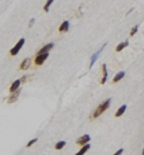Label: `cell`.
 Here are the masks:
<instances>
[{"mask_svg":"<svg viewBox=\"0 0 144 155\" xmlns=\"http://www.w3.org/2000/svg\"><path fill=\"white\" fill-rule=\"evenodd\" d=\"M53 46H54V44H53V43H48V44H46L44 47H42V49H41L37 53V55L39 54H43V53H48L49 50H51L53 48Z\"/></svg>","mask_w":144,"mask_h":155,"instance_id":"obj_8","label":"cell"},{"mask_svg":"<svg viewBox=\"0 0 144 155\" xmlns=\"http://www.w3.org/2000/svg\"><path fill=\"white\" fill-rule=\"evenodd\" d=\"M21 93V89H18V90H16L15 91H14V93L11 95V96L9 97L8 99V103L10 104V103H13L14 101H16L18 100V98H19V96L20 94Z\"/></svg>","mask_w":144,"mask_h":155,"instance_id":"obj_4","label":"cell"},{"mask_svg":"<svg viewBox=\"0 0 144 155\" xmlns=\"http://www.w3.org/2000/svg\"><path fill=\"white\" fill-rule=\"evenodd\" d=\"M37 138H35V139H33V140H31V141H30L27 143V147H31V146L33 145V144L35 143V142H37Z\"/></svg>","mask_w":144,"mask_h":155,"instance_id":"obj_19","label":"cell"},{"mask_svg":"<svg viewBox=\"0 0 144 155\" xmlns=\"http://www.w3.org/2000/svg\"><path fill=\"white\" fill-rule=\"evenodd\" d=\"M34 22H35V19H34V18H32V19L30 21V23H29V27H31L32 25L34 24Z\"/></svg>","mask_w":144,"mask_h":155,"instance_id":"obj_20","label":"cell"},{"mask_svg":"<svg viewBox=\"0 0 144 155\" xmlns=\"http://www.w3.org/2000/svg\"><path fill=\"white\" fill-rule=\"evenodd\" d=\"M21 82H23V83H25L26 82V76H24V77H22V78H21Z\"/></svg>","mask_w":144,"mask_h":155,"instance_id":"obj_22","label":"cell"},{"mask_svg":"<svg viewBox=\"0 0 144 155\" xmlns=\"http://www.w3.org/2000/svg\"><path fill=\"white\" fill-rule=\"evenodd\" d=\"M143 154H144V150H143Z\"/></svg>","mask_w":144,"mask_h":155,"instance_id":"obj_23","label":"cell"},{"mask_svg":"<svg viewBox=\"0 0 144 155\" xmlns=\"http://www.w3.org/2000/svg\"><path fill=\"white\" fill-rule=\"evenodd\" d=\"M31 64V60L30 58H26V59L21 63L20 69H21V70H27L29 67H30Z\"/></svg>","mask_w":144,"mask_h":155,"instance_id":"obj_6","label":"cell"},{"mask_svg":"<svg viewBox=\"0 0 144 155\" xmlns=\"http://www.w3.org/2000/svg\"><path fill=\"white\" fill-rule=\"evenodd\" d=\"M124 76H125V72H118V73L114 76V79H113V83H117V82H119L120 79H122V78H124Z\"/></svg>","mask_w":144,"mask_h":155,"instance_id":"obj_14","label":"cell"},{"mask_svg":"<svg viewBox=\"0 0 144 155\" xmlns=\"http://www.w3.org/2000/svg\"><path fill=\"white\" fill-rule=\"evenodd\" d=\"M91 140V138H90V136L89 135H84L83 136H82V137L78 138V139L76 140V143L78 144V145H85V144L87 143L88 141Z\"/></svg>","mask_w":144,"mask_h":155,"instance_id":"obj_7","label":"cell"},{"mask_svg":"<svg viewBox=\"0 0 144 155\" xmlns=\"http://www.w3.org/2000/svg\"><path fill=\"white\" fill-rule=\"evenodd\" d=\"M90 147H91V145H90V144H86V145H84L83 147H82V148L81 149V150L79 151L78 153H77L76 155H82V154H84L86 152V151L88 150V149H90Z\"/></svg>","mask_w":144,"mask_h":155,"instance_id":"obj_15","label":"cell"},{"mask_svg":"<svg viewBox=\"0 0 144 155\" xmlns=\"http://www.w3.org/2000/svg\"><path fill=\"white\" fill-rule=\"evenodd\" d=\"M102 71H103V78L101 80V85H104L108 78V71H107V66L106 64H103L102 66Z\"/></svg>","mask_w":144,"mask_h":155,"instance_id":"obj_9","label":"cell"},{"mask_svg":"<svg viewBox=\"0 0 144 155\" xmlns=\"http://www.w3.org/2000/svg\"><path fill=\"white\" fill-rule=\"evenodd\" d=\"M110 102H111V99L109 98V99L106 100L104 102L101 103L100 105L98 106V108L94 111V113H93V118H98V117H99L103 113H104L108 108H109V106H110Z\"/></svg>","mask_w":144,"mask_h":155,"instance_id":"obj_1","label":"cell"},{"mask_svg":"<svg viewBox=\"0 0 144 155\" xmlns=\"http://www.w3.org/2000/svg\"><path fill=\"white\" fill-rule=\"evenodd\" d=\"M123 149H120V150H119L118 151V152H116V153H115V154H114V155H120V154H122V153H123Z\"/></svg>","mask_w":144,"mask_h":155,"instance_id":"obj_21","label":"cell"},{"mask_svg":"<svg viewBox=\"0 0 144 155\" xmlns=\"http://www.w3.org/2000/svg\"><path fill=\"white\" fill-rule=\"evenodd\" d=\"M129 45V41L128 40H126L125 42H122V43H120V44H118V46L116 47V49H115V50H116V52H120L123 49H125V47H127Z\"/></svg>","mask_w":144,"mask_h":155,"instance_id":"obj_12","label":"cell"},{"mask_svg":"<svg viewBox=\"0 0 144 155\" xmlns=\"http://www.w3.org/2000/svg\"><path fill=\"white\" fill-rule=\"evenodd\" d=\"M126 107H127L126 105L121 106V107L118 109V111L116 112V113H115V117H116V118H119V117L123 115V113L125 112V110H126Z\"/></svg>","mask_w":144,"mask_h":155,"instance_id":"obj_13","label":"cell"},{"mask_svg":"<svg viewBox=\"0 0 144 155\" xmlns=\"http://www.w3.org/2000/svg\"><path fill=\"white\" fill-rule=\"evenodd\" d=\"M105 46H106V43L103 45V46L102 47V48L100 49L99 50H98V51H97L96 53H95V54H93V56L91 57V64H90V68H92V67H93V66L94 65V63L96 62V61L98 60V56H99L100 53L102 52L103 50V49H104V47H105Z\"/></svg>","mask_w":144,"mask_h":155,"instance_id":"obj_5","label":"cell"},{"mask_svg":"<svg viewBox=\"0 0 144 155\" xmlns=\"http://www.w3.org/2000/svg\"><path fill=\"white\" fill-rule=\"evenodd\" d=\"M137 30H138V27L137 26L134 27L132 29H131V37H132V36H134L135 34L137 32Z\"/></svg>","mask_w":144,"mask_h":155,"instance_id":"obj_18","label":"cell"},{"mask_svg":"<svg viewBox=\"0 0 144 155\" xmlns=\"http://www.w3.org/2000/svg\"><path fill=\"white\" fill-rule=\"evenodd\" d=\"M53 3V0H47V3H45L44 7H43V10L45 12H48L49 10V7L51 6V4Z\"/></svg>","mask_w":144,"mask_h":155,"instance_id":"obj_16","label":"cell"},{"mask_svg":"<svg viewBox=\"0 0 144 155\" xmlns=\"http://www.w3.org/2000/svg\"><path fill=\"white\" fill-rule=\"evenodd\" d=\"M69 27H70L69 21H64V22L61 24V26L59 27V31L60 32H67V31L69 30Z\"/></svg>","mask_w":144,"mask_h":155,"instance_id":"obj_10","label":"cell"},{"mask_svg":"<svg viewBox=\"0 0 144 155\" xmlns=\"http://www.w3.org/2000/svg\"><path fill=\"white\" fill-rule=\"evenodd\" d=\"M24 43H25V39L22 38V39H21L18 41V43L15 44V46H14L13 49H11V50H10V55H11V56H16V55L19 53L20 50H21V49L22 48Z\"/></svg>","mask_w":144,"mask_h":155,"instance_id":"obj_2","label":"cell"},{"mask_svg":"<svg viewBox=\"0 0 144 155\" xmlns=\"http://www.w3.org/2000/svg\"><path fill=\"white\" fill-rule=\"evenodd\" d=\"M66 145V142L64 141H59L58 143L55 145V148L57 149V150H60V149H62L63 147H64V146Z\"/></svg>","mask_w":144,"mask_h":155,"instance_id":"obj_17","label":"cell"},{"mask_svg":"<svg viewBox=\"0 0 144 155\" xmlns=\"http://www.w3.org/2000/svg\"><path fill=\"white\" fill-rule=\"evenodd\" d=\"M48 53H43V54H39L37 55V56L35 59V64L37 66H41L42 65V63L44 62L47 60V58L48 57Z\"/></svg>","mask_w":144,"mask_h":155,"instance_id":"obj_3","label":"cell"},{"mask_svg":"<svg viewBox=\"0 0 144 155\" xmlns=\"http://www.w3.org/2000/svg\"><path fill=\"white\" fill-rule=\"evenodd\" d=\"M21 79L15 80V81H14V83L12 84L11 87H10V92H14V91H15L16 90H18V89H19V87H20V85H21Z\"/></svg>","mask_w":144,"mask_h":155,"instance_id":"obj_11","label":"cell"}]
</instances>
